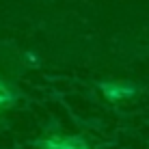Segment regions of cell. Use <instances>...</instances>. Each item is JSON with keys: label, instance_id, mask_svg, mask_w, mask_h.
Returning <instances> with one entry per match:
<instances>
[{"label": "cell", "instance_id": "3", "mask_svg": "<svg viewBox=\"0 0 149 149\" xmlns=\"http://www.w3.org/2000/svg\"><path fill=\"white\" fill-rule=\"evenodd\" d=\"M15 100H17V91H13V86H9L4 80H0V106H7Z\"/></svg>", "mask_w": 149, "mask_h": 149}, {"label": "cell", "instance_id": "2", "mask_svg": "<svg viewBox=\"0 0 149 149\" xmlns=\"http://www.w3.org/2000/svg\"><path fill=\"white\" fill-rule=\"evenodd\" d=\"M102 91L110 97V100H121V97H127L134 93V86L127 84H102Z\"/></svg>", "mask_w": 149, "mask_h": 149}, {"label": "cell", "instance_id": "1", "mask_svg": "<svg viewBox=\"0 0 149 149\" xmlns=\"http://www.w3.org/2000/svg\"><path fill=\"white\" fill-rule=\"evenodd\" d=\"M43 149H89L80 138H52V141L39 143Z\"/></svg>", "mask_w": 149, "mask_h": 149}]
</instances>
